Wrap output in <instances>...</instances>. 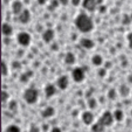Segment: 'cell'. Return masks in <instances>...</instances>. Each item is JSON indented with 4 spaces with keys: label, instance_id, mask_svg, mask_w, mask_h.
Masks as SVG:
<instances>
[{
    "label": "cell",
    "instance_id": "cell-1",
    "mask_svg": "<svg viewBox=\"0 0 132 132\" xmlns=\"http://www.w3.org/2000/svg\"><path fill=\"white\" fill-rule=\"evenodd\" d=\"M74 23L76 28L83 33L90 32L94 28V23L92 18L84 13L78 14L75 19Z\"/></svg>",
    "mask_w": 132,
    "mask_h": 132
},
{
    "label": "cell",
    "instance_id": "cell-2",
    "mask_svg": "<svg viewBox=\"0 0 132 132\" xmlns=\"http://www.w3.org/2000/svg\"><path fill=\"white\" fill-rule=\"evenodd\" d=\"M23 99L28 104L35 103L38 97V91L34 88H28L25 90L23 95Z\"/></svg>",
    "mask_w": 132,
    "mask_h": 132
},
{
    "label": "cell",
    "instance_id": "cell-3",
    "mask_svg": "<svg viewBox=\"0 0 132 132\" xmlns=\"http://www.w3.org/2000/svg\"><path fill=\"white\" fill-rule=\"evenodd\" d=\"M114 120L113 114L109 111H105L102 113L97 121L101 123L105 127H108L112 124Z\"/></svg>",
    "mask_w": 132,
    "mask_h": 132
},
{
    "label": "cell",
    "instance_id": "cell-4",
    "mask_svg": "<svg viewBox=\"0 0 132 132\" xmlns=\"http://www.w3.org/2000/svg\"><path fill=\"white\" fill-rule=\"evenodd\" d=\"M103 0H82V6L84 9L90 12L94 11L100 5Z\"/></svg>",
    "mask_w": 132,
    "mask_h": 132
},
{
    "label": "cell",
    "instance_id": "cell-5",
    "mask_svg": "<svg viewBox=\"0 0 132 132\" xmlns=\"http://www.w3.org/2000/svg\"><path fill=\"white\" fill-rule=\"evenodd\" d=\"M71 76L74 81L81 82L85 78V70L82 67H76L72 71Z\"/></svg>",
    "mask_w": 132,
    "mask_h": 132
},
{
    "label": "cell",
    "instance_id": "cell-6",
    "mask_svg": "<svg viewBox=\"0 0 132 132\" xmlns=\"http://www.w3.org/2000/svg\"><path fill=\"white\" fill-rule=\"evenodd\" d=\"M17 39L19 44L26 46L30 44L31 40V37L28 33L25 31H22L19 32L17 35Z\"/></svg>",
    "mask_w": 132,
    "mask_h": 132
},
{
    "label": "cell",
    "instance_id": "cell-7",
    "mask_svg": "<svg viewBox=\"0 0 132 132\" xmlns=\"http://www.w3.org/2000/svg\"><path fill=\"white\" fill-rule=\"evenodd\" d=\"M69 85L68 78L66 75H62L60 76L56 80V85L61 90L66 89Z\"/></svg>",
    "mask_w": 132,
    "mask_h": 132
},
{
    "label": "cell",
    "instance_id": "cell-8",
    "mask_svg": "<svg viewBox=\"0 0 132 132\" xmlns=\"http://www.w3.org/2000/svg\"><path fill=\"white\" fill-rule=\"evenodd\" d=\"M31 18V15L30 11L27 9H24L19 14L18 19L22 24H27L30 22Z\"/></svg>",
    "mask_w": 132,
    "mask_h": 132
},
{
    "label": "cell",
    "instance_id": "cell-9",
    "mask_svg": "<svg viewBox=\"0 0 132 132\" xmlns=\"http://www.w3.org/2000/svg\"><path fill=\"white\" fill-rule=\"evenodd\" d=\"M81 118L83 123L86 125H90L92 124L94 119L93 113L90 111H85L83 112Z\"/></svg>",
    "mask_w": 132,
    "mask_h": 132
},
{
    "label": "cell",
    "instance_id": "cell-10",
    "mask_svg": "<svg viewBox=\"0 0 132 132\" xmlns=\"http://www.w3.org/2000/svg\"><path fill=\"white\" fill-rule=\"evenodd\" d=\"M11 11L15 15H19L24 9L22 2L19 1H15L11 4Z\"/></svg>",
    "mask_w": 132,
    "mask_h": 132
},
{
    "label": "cell",
    "instance_id": "cell-11",
    "mask_svg": "<svg viewBox=\"0 0 132 132\" xmlns=\"http://www.w3.org/2000/svg\"><path fill=\"white\" fill-rule=\"evenodd\" d=\"M79 44L82 47L87 50H91L95 46V43L92 40L86 38H81L79 41Z\"/></svg>",
    "mask_w": 132,
    "mask_h": 132
},
{
    "label": "cell",
    "instance_id": "cell-12",
    "mask_svg": "<svg viewBox=\"0 0 132 132\" xmlns=\"http://www.w3.org/2000/svg\"><path fill=\"white\" fill-rule=\"evenodd\" d=\"M54 37V32L51 29H47L42 34V39L46 43H49Z\"/></svg>",
    "mask_w": 132,
    "mask_h": 132
},
{
    "label": "cell",
    "instance_id": "cell-13",
    "mask_svg": "<svg viewBox=\"0 0 132 132\" xmlns=\"http://www.w3.org/2000/svg\"><path fill=\"white\" fill-rule=\"evenodd\" d=\"M56 88L54 85L48 84L45 88V93L47 98H50L53 96L56 93Z\"/></svg>",
    "mask_w": 132,
    "mask_h": 132
},
{
    "label": "cell",
    "instance_id": "cell-14",
    "mask_svg": "<svg viewBox=\"0 0 132 132\" xmlns=\"http://www.w3.org/2000/svg\"><path fill=\"white\" fill-rule=\"evenodd\" d=\"M55 109L52 106H48L41 111L40 115L43 118L52 117L55 114Z\"/></svg>",
    "mask_w": 132,
    "mask_h": 132
},
{
    "label": "cell",
    "instance_id": "cell-15",
    "mask_svg": "<svg viewBox=\"0 0 132 132\" xmlns=\"http://www.w3.org/2000/svg\"><path fill=\"white\" fill-rule=\"evenodd\" d=\"M2 32L4 36L6 37L9 36L12 33V27L9 24L4 23L2 26Z\"/></svg>",
    "mask_w": 132,
    "mask_h": 132
},
{
    "label": "cell",
    "instance_id": "cell-16",
    "mask_svg": "<svg viewBox=\"0 0 132 132\" xmlns=\"http://www.w3.org/2000/svg\"><path fill=\"white\" fill-rule=\"evenodd\" d=\"M76 60L75 56L71 52H67L65 55L64 61L65 63L68 65L73 64Z\"/></svg>",
    "mask_w": 132,
    "mask_h": 132
},
{
    "label": "cell",
    "instance_id": "cell-17",
    "mask_svg": "<svg viewBox=\"0 0 132 132\" xmlns=\"http://www.w3.org/2000/svg\"><path fill=\"white\" fill-rule=\"evenodd\" d=\"M119 91L120 95L122 96L126 97L130 93V89L127 85L123 84L120 86L119 89Z\"/></svg>",
    "mask_w": 132,
    "mask_h": 132
},
{
    "label": "cell",
    "instance_id": "cell-18",
    "mask_svg": "<svg viewBox=\"0 0 132 132\" xmlns=\"http://www.w3.org/2000/svg\"><path fill=\"white\" fill-rule=\"evenodd\" d=\"M33 75V72L31 71H28L23 74H22L20 76V80L22 82L26 83L28 80Z\"/></svg>",
    "mask_w": 132,
    "mask_h": 132
},
{
    "label": "cell",
    "instance_id": "cell-19",
    "mask_svg": "<svg viewBox=\"0 0 132 132\" xmlns=\"http://www.w3.org/2000/svg\"><path fill=\"white\" fill-rule=\"evenodd\" d=\"M102 58L100 55L96 54L94 55L92 58V62L95 65L99 66L102 63Z\"/></svg>",
    "mask_w": 132,
    "mask_h": 132
},
{
    "label": "cell",
    "instance_id": "cell-20",
    "mask_svg": "<svg viewBox=\"0 0 132 132\" xmlns=\"http://www.w3.org/2000/svg\"><path fill=\"white\" fill-rule=\"evenodd\" d=\"M114 120L117 121H121L124 118V113L120 109H116L113 113Z\"/></svg>",
    "mask_w": 132,
    "mask_h": 132
},
{
    "label": "cell",
    "instance_id": "cell-21",
    "mask_svg": "<svg viewBox=\"0 0 132 132\" xmlns=\"http://www.w3.org/2000/svg\"><path fill=\"white\" fill-rule=\"evenodd\" d=\"M105 127L101 123H100L99 121H97V122L92 125L91 129L92 130L94 131H101L104 130Z\"/></svg>",
    "mask_w": 132,
    "mask_h": 132
},
{
    "label": "cell",
    "instance_id": "cell-22",
    "mask_svg": "<svg viewBox=\"0 0 132 132\" xmlns=\"http://www.w3.org/2000/svg\"><path fill=\"white\" fill-rule=\"evenodd\" d=\"M20 130H20V127L18 126H17L16 125H14V124H11V125L8 126L5 129L6 131L18 132V131H20Z\"/></svg>",
    "mask_w": 132,
    "mask_h": 132
},
{
    "label": "cell",
    "instance_id": "cell-23",
    "mask_svg": "<svg viewBox=\"0 0 132 132\" xmlns=\"http://www.w3.org/2000/svg\"><path fill=\"white\" fill-rule=\"evenodd\" d=\"M107 95L108 98H110V100H115L117 96L116 90L113 88L110 89L108 92Z\"/></svg>",
    "mask_w": 132,
    "mask_h": 132
},
{
    "label": "cell",
    "instance_id": "cell-24",
    "mask_svg": "<svg viewBox=\"0 0 132 132\" xmlns=\"http://www.w3.org/2000/svg\"><path fill=\"white\" fill-rule=\"evenodd\" d=\"M87 104L90 109H94L97 106L96 100L94 98H90L88 100Z\"/></svg>",
    "mask_w": 132,
    "mask_h": 132
},
{
    "label": "cell",
    "instance_id": "cell-25",
    "mask_svg": "<svg viewBox=\"0 0 132 132\" xmlns=\"http://www.w3.org/2000/svg\"><path fill=\"white\" fill-rule=\"evenodd\" d=\"M1 73L3 76H6L8 74V68L4 61L1 62Z\"/></svg>",
    "mask_w": 132,
    "mask_h": 132
},
{
    "label": "cell",
    "instance_id": "cell-26",
    "mask_svg": "<svg viewBox=\"0 0 132 132\" xmlns=\"http://www.w3.org/2000/svg\"><path fill=\"white\" fill-rule=\"evenodd\" d=\"M9 95L8 93L4 90L1 91V101L2 103H5L9 98Z\"/></svg>",
    "mask_w": 132,
    "mask_h": 132
},
{
    "label": "cell",
    "instance_id": "cell-27",
    "mask_svg": "<svg viewBox=\"0 0 132 132\" xmlns=\"http://www.w3.org/2000/svg\"><path fill=\"white\" fill-rule=\"evenodd\" d=\"M17 108V102L14 101V100H12L11 101L9 104V108L10 110H12V111H14L15 110H16Z\"/></svg>",
    "mask_w": 132,
    "mask_h": 132
},
{
    "label": "cell",
    "instance_id": "cell-28",
    "mask_svg": "<svg viewBox=\"0 0 132 132\" xmlns=\"http://www.w3.org/2000/svg\"><path fill=\"white\" fill-rule=\"evenodd\" d=\"M127 39L130 48H132V31L130 32L127 36Z\"/></svg>",
    "mask_w": 132,
    "mask_h": 132
},
{
    "label": "cell",
    "instance_id": "cell-29",
    "mask_svg": "<svg viewBox=\"0 0 132 132\" xmlns=\"http://www.w3.org/2000/svg\"><path fill=\"white\" fill-rule=\"evenodd\" d=\"M106 70L104 68H101L98 70V74L100 77H104L106 75Z\"/></svg>",
    "mask_w": 132,
    "mask_h": 132
},
{
    "label": "cell",
    "instance_id": "cell-30",
    "mask_svg": "<svg viewBox=\"0 0 132 132\" xmlns=\"http://www.w3.org/2000/svg\"><path fill=\"white\" fill-rule=\"evenodd\" d=\"M70 1H71V3L74 6H78L81 3L82 0H70Z\"/></svg>",
    "mask_w": 132,
    "mask_h": 132
},
{
    "label": "cell",
    "instance_id": "cell-31",
    "mask_svg": "<svg viewBox=\"0 0 132 132\" xmlns=\"http://www.w3.org/2000/svg\"><path fill=\"white\" fill-rule=\"evenodd\" d=\"M21 65L20 63L18 62V61H14L12 63V67L15 68V69H17V68H19L20 67Z\"/></svg>",
    "mask_w": 132,
    "mask_h": 132
},
{
    "label": "cell",
    "instance_id": "cell-32",
    "mask_svg": "<svg viewBox=\"0 0 132 132\" xmlns=\"http://www.w3.org/2000/svg\"><path fill=\"white\" fill-rule=\"evenodd\" d=\"M30 131H39V129L36 126L33 125V126L31 127Z\"/></svg>",
    "mask_w": 132,
    "mask_h": 132
},
{
    "label": "cell",
    "instance_id": "cell-33",
    "mask_svg": "<svg viewBox=\"0 0 132 132\" xmlns=\"http://www.w3.org/2000/svg\"><path fill=\"white\" fill-rule=\"evenodd\" d=\"M127 81L129 82L132 84V72L130 73L127 76Z\"/></svg>",
    "mask_w": 132,
    "mask_h": 132
},
{
    "label": "cell",
    "instance_id": "cell-34",
    "mask_svg": "<svg viewBox=\"0 0 132 132\" xmlns=\"http://www.w3.org/2000/svg\"><path fill=\"white\" fill-rule=\"evenodd\" d=\"M69 0H59L60 3L63 5H66L68 3Z\"/></svg>",
    "mask_w": 132,
    "mask_h": 132
},
{
    "label": "cell",
    "instance_id": "cell-35",
    "mask_svg": "<svg viewBox=\"0 0 132 132\" xmlns=\"http://www.w3.org/2000/svg\"><path fill=\"white\" fill-rule=\"evenodd\" d=\"M52 131H61V129L58 127H54L51 129Z\"/></svg>",
    "mask_w": 132,
    "mask_h": 132
}]
</instances>
